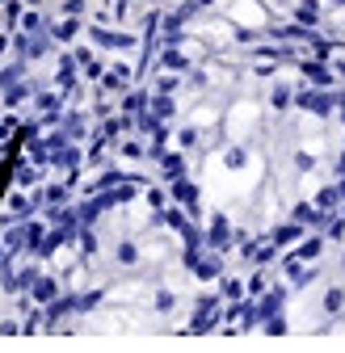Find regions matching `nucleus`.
Segmentation results:
<instances>
[{"label":"nucleus","instance_id":"dca6fc26","mask_svg":"<svg viewBox=\"0 0 345 353\" xmlns=\"http://www.w3.org/2000/svg\"><path fill=\"white\" fill-rule=\"evenodd\" d=\"M144 105H148V97H144V93H126V97H122V105H118V110H122V114H139V110H144Z\"/></svg>","mask_w":345,"mask_h":353},{"label":"nucleus","instance_id":"aec40b11","mask_svg":"<svg viewBox=\"0 0 345 353\" xmlns=\"http://www.w3.org/2000/svg\"><path fill=\"white\" fill-rule=\"evenodd\" d=\"M286 328H290V324H286V320H278V316H270V320H266V332H270V336H282Z\"/></svg>","mask_w":345,"mask_h":353},{"label":"nucleus","instance_id":"2eb2a0df","mask_svg":"<svg viewBox=\"0 0 345 353\" xmlns=\"http://www.w3.org/2000/svg\"><path fill=\"white\" fill-rule=\"evenodd\" d=\"M114 148H118V156H122V160H144V156H148L139 139H126V143H114Z\"/></svg>","mask_w":345,"mask_h":353},{"label":"nucleus","instance_id":"f03ea898","mask_svg":"<svg viewBox=\"0 0 345 353\" xmlns=\"http://www.w3.org/2000/svg\"><path fill=\"white\" fill-rule=\"evenodd\" d=\"M257 114H262V110H257V101H236L232 105V114L224 118V139L228 143H248V130L257 126Z\"/></svg>","mask_w":345,"mask_h":353},{"label":"nucleus","instance_id":"f8f14e48","mask_svg":"<svg viewBox=\"0 0 345 353\" xmlns=\"http://www.w3.org/2000/svg\"><path fill=\"white\" fill-rule=\"evenodd\" d=\"M139 256H144V252H139L135 240H118V244H114V261H118V265H139Z\"/></svg>","mask_w":345,"mask_h":353},{"label":"nucleus","instance_id":"6e6552de","mask_svg":"<svg viewBox=\"0 0 345 353\" xmlns=\"http://www.w3.org/2000/svg\"><path fill=\"white\" fill-rule=\"evenodd\" d=\"M290 21H299V26H320L324 21V5H320V0H299V5L290 9Z\"/></svg>","mask_w":345,"mask_h":353},{"label":"nucleus","instance_id":"f257e3e1","mask_svg":"<svg viewBox=\"0 0 345 353\" xmlns=\"http://www.w3.org/2000/svg\"><path fill=\"white\" fill-rule=\"evenodd\" d=\"M224 17H228L240 34H266L270 21H274V13H270L266 0H228V5H224Z\"/></svg>","mask_w":345,"mask_h":353},{"label":"nucleus","instance_id":"423d86ee","mask_svg":"<svg viewBox=\"0 0 345 353\" xmlns=\"http://www.w3.org/2000/svg\"><path fill=\"white\" fill-rule=\"evenodd\" d=\"M168 194H172V202H181V206H190V214L198 219V210H194V202H198V181H190V176L181 172V176H172V181H168Z\"/></svg>","mask_w":345,"mask_h":353},{"label":"nucleus","instance_id":"7ed1b4c3","mask_svg":"<svg viewBox=\"0 0 345 353\" xmlns=\"http://www.w3.org/2000/svg\"><path fill=\"white\" fill-rule=\"evenodd\" d=\"M295 105H299V110H308L312 118L324 122V118H333V114L341 110V97L328 93V88H316V84H312V88H295Z\"/></svg>","mask_w":345,"mask_h":353},{"label":"nucleus","instance_id":"4be33fe9","mask_svg":"<svg viewBox=\"0 0 345 353\" xmlns=\"http://www.w3.org/2000/svg\"><path fill=\"white\" fill-rule=\"evenodd\" d=\"M80 9H84V0H63V13H76L80 17Z\"/></svg>","mask_w":345,"mask_h":353},{"label":"nucleus","instance_id":"412c9836","mask_svg":"<svg viewBox=\"0 0 345 353\" xmlns=\"http://www.w3.org/2000/svg\"><path fill=\"white\" fill-rule=\"evenodd\" d=\"M148 202H152V210H160L164 206V190H148Z\"/></svg>","mask_w":345,"mask_h":353},{"label":"nucleus","instance_id":"9b49d317","mask_svg":"<svg viewBox=\"0 0 345 353\" xmlns=\"http://www.w3.org/2000/svg\"><path fill=\"white\" fill-rule=\"evenodd\" d=\"M148 114H152L156 122H172V114H177V101H172V93H156V97L148 101Z\"/></svg>","mask_w":345,"mask_h":353},{"label":"nucleus","instance_id":"4468645a","mask_svg":"<svg viewBox=\"0 0 345 353\" xmlns=\"http://www.w3.org/2000/svg\"><path fill=\"white\" fill-rule=\"evenodd\" d=\"M270 105H274V114H282V110H290L295 105V93H290V84H274V93H270Z\"/></svg>","mask_w":345,"mask_h":353},{"label":"nucleus","instance_id":"5701e85b","mask_svg":"<svg viewBox=\"0 0 345 353\" xmlns=\"http://www.w3.org/2000/svg\"><path fill=\"white\" fill-rule=\"evenodd\" d=\"M341 214H345V206H341Z\"/></svg>","mask_w":345,"mask_h":353},{"label":"nucleus","instance_id":"9d476101","mask_svg":"<svg viewBox=\"0 0 345 353\" xmlns=\"http://www.w3.org/2000/svg\"><path fill=\"white\" fill-rule=\"evenodd\" d=\"M186 168H190V156H186L181 148H177V152H164V156H160V172H164V181H172V176H181Z\"/></svg>","mask_w":345,"mask_h":353},{"label":"nucleus","instance_id":"ddd939ff","mask_svg":"<svg viewBox=\"0 0 345 353\" xmlns=\"http://www.w3.org/2000/svg\"><path fill=\"white\" fill-rule=\"evenodd\" d=\"M320 252H324V236H304V240H299V248H295L299 261H316Z\"/></svg>","mask_w":345,"mask_h":353},{"label":"nucleus","instance_id":"f3484780","mask_svg":"<svg viewBox=\"0 0 345 353\" xmlns=\"http://www.w3.org/2000/svg\"><path fill=\"white\" fill-rule=\"evenodd\" d=\"M244 290H248V286H240V278H224V286H219L224 299H244Z\"/></svg>","mask_w":345,"mask_h":353},{"label":"nucleus","instance_id":"20e7f679","mask_svg":"<svg viewBox=\"0 0 345 353\" xmlns=\"http://www.w3.org/2000/svg\"><path fill=\"white\" fill-rule=\"evenodd\" d=\"M89 42H97V47L110 51V55H122V51H135L139 47V34H131V30H110L106 21H93L89 26Z\"/></svg>","mask_w":345,"mask_h":353},{"label":"nucleus","instance_id":"6ab92c4d","mask_svg":"<svg viewBox=\"0 0 345 353\" xmlns=\"http://www.w3.org/2000/svg\"><path fill=\"white\" fill-rule=\"evenodd\" d=\"M244 286H248V294H253V299H257V294H266V274H262V265H257V274H253Z\"/></svg>","mask_w":345,"mask_h":353},{"label":"nucleus","instance_id":"0eeeda50","mask_svg":"<svg viewBox=\"0 0 345 353\" xmlns=\"http://www.w3.org/2000/svg\"><path fill=\"white\" fill-rule=\"evenodd\" d=\"M206 244H210V248H219V252H228V248H232V219H228L224 210L210 219V228H206Z\"/></svg>","mask_w":345,"mask_h":353},{"label":"nucleus","instance_id":"39448f33","mask_svg":"<svg viewBox=\"0 0 345 353\" xmlns=\"http://www.w3.org/2000/svg\"><path fill=\"white\" fill-rule=\"evenodd\" d=\"M131 84H135V68L131 63H110L101 72V88H106V93H122V88H131Z\"/></svg>","mask_w":345,"mask_h":353},{"label":"nucleus","instance_id":"a211bd4d","mask_svg":"<svg viewBox=\"0 0 345 353\" xmlns=\"http://www.w3.org/2000/svg\"><path fill=\"white\" fill-rule=\"evenodd\" d=\"M341 303H345L341 286H328V290H324V312H341Z\"/></svg>","mask_w":345,"mask_h":353},{"label":"nucleus","instance_id":"1a4fd4ad","mask_svg":"<svg viewBox=\"0 0 345 353\" xmlns=\"http://www.w3.org/2000/svg\"><path fill=\"white\" fill-rule=\"evenodd\" d=\"M30 299L42 303V307H47L51 299H59V278H55V274H38L34 286H30Z\"/></svg>","mask_w":345,"mask_h":353}]
</instances>
